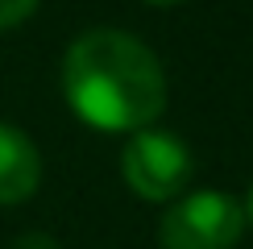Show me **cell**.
Returning <instances> with one entry per match:
<instances>
[{
  "mask_svg": "<svg viewBox=\"0 0 253 249\" xmlns=\"http://www.w3.org/2000/svg\"><path fill=\"white\" fill-rule=\"evenodd\" d=\"M241 233H245V208L224 191L183 195L158 224L162 249H233Z\"/></svg>",
  "mask_w": 253,
  "mask_h": 249,
  "instance_id": "cell-2",
  "label": "cell"
},
{
  "mask_svg": "<svg viewBox=\"0 0 253 249\" xmlns=\"http://www.w3.org/2000/svg\"><path fill=\"white\" fill-rule=\"evenodd\" d=\"M38 8V0H0V29H13L21 25L29 13Z\"/></svg>",
  "mask_w": 253,
  "mask_h": 249,
  "instance_id": "cell-5",
  "label": "cell"
},
{
  "mask_svg": "<svg viewBox=\"0 0 253 249\" xmlns=\"http://www.w3.org/2000/svg\"><path fill=\"white\" fill-rule=\"evenodd\" d=\"M245 224H253V187H249V204H245Z\"/></svg>",
  "mask_w": 253,
  "mask_h": 249,
  "instance_id": "cell-7",
  "label": "cell"
},
{
  "mask_svg": "<svg viewBox=\"0 0 253 249\" xmlns=\"http://www.w3.org/2000/svg\"><path fill=\"white\" fill-rule=\"evenodd\" d=\"M13 249H58L54 237H46V233H25V237H17Z\"/></svg>",
  "mask_w": 253,
  "mask_h": 249,
  "instance_id": "cell-6",
  "label": "cell"
},
{
  "mask_svg": "<svg viewBox=\"0 0 253 249\" xmlns=\"http://www.w3.org/2000/svg\"><path fill=\"white\" fill-rule=\"evenodd\" d=\"M62 91L75 117L104 133L150 129L166 108V75L154 50L121 29H87L71 42Z\"/></svg>",
  "mask_w": 253,
  "mask_h": 249,
  "instance_id": "cell-1",
  "label": "cell"
},
{
  "mask_svg": "<svg viewBox=\"0 0 253 249\" xmlns=\"http://www.w3.org/2000/svg\"><path fill=\"white\" fill-rule=\"evenodd\" d=\"M42 183V158L38 145L21 129L0 121V204H21Z\"/></svg>",
  "mask_w": 253,
  "mask_h": 249,
  "instance_id": "cell-4",
  "label": "cell"
},
{
  "mask_svg": "<svg viewBox=\"0 0 253 249\" xmlns=\"http://www.w3.org/2000/svg\"><path fill=\"white\" fill-rule=\"evenodd\" d=\"M121 174L141 200H170L191 179V150L158 129H137L121 154Z\"/></svg>",
  "mask_w": 253,
  "mask_h": 249,
  "instance_id": "cell-3",
  "label": "cell"
},
{
  "mask_svg": "<svg viewBox=\"0 0 253 249\" xmlns=\"http://www.w3.org/2000/svg\"><path fill=\"white\" fill-rule=\"evenodd\" d=\"M150 4H178V0H150Z\"/></svg>",
  "mask_w": 253,
  "mask_h": 249,
  "instance_id": "cell-8",
  "label": "cell"
}]
</instances>
